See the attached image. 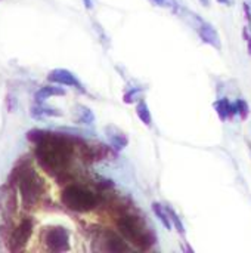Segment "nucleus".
I'll use <instances>...</instances> for the list:
<instances>
[{"instance_id":"obj_12","label":"nucleus","mask_w":251,"mask_h":253,"mask_svg":"<svg viewBox=\"0 0 251 253\" xmlns=\"http://www.w3.org/2000/svg\"><path fill=\"white\" fill-rule=\"evenodd\" d=\"M138 116H139V119L145 123V125H151V114H149V111H148V107H146V104L145 102H141L139 105H138Z\"/></svg>"},{"instance_id":"obj_5","label":"nucleus","mask_w":251,"mask_h":253,"mask_svg":"<svg viewBox=\"0 0 251 253\" xmlns=\"http://www.w3.org/2000/svg\"><path fill=\"white\" fill-rule=\"evenodd\" d=\"M33 233V219L24 218L18 227H15L7 239V249L10 252H18L24 249V246L28 243V239Z\"/></svg>"},{"instance_id":"obj_11","label":"nucleus","mask_w":251,"mask_h":253,"mask_svg":"<svg viewBox=\"0 0 251 253\" xmlns=\"http://www.w3.org/2000/svg\"><path fill=\"white\" fill-rule=\"evenodd\" d=\"M216 108L219 110V114H220V117L222 119H225L228 114H232V113H235L234 111V107L226 101V99H223V101H219L217 104H216Z\"/></svg>"},{"instance_id":"obj_7","label":"nucleus","mask_w":251,"mask_h":253,"mask_svg":"<svg viewBox=\"0 0 251 253\" xmlns=\"http://www.w3.org/2000/svg\"><path fill=\"white\" fill-rule=\"evenodd\" d=\"M64 93H65V92H64V89H61V87H55V86H43V87H40V89L36 92L34 98H36V101H37V102H41V101L47 99L49 96L64 95Z\"/></svg>"},{"instance_id":"obj_6","label":"nucleus","mask_w":251,"mask_h":253,"mask_svg":"<svg viewBox=\"0 0 251 253\" xmlns=\"http://www.w3.org/2000/svg\"><path fill=\"white\" fill-rule=\"evenodd\" d=\"M47 79L53 83H58V84H64V86H72V87H77V89H81V84L80 82L75 79V76L72 73H70L68 70H62V68H58V70H52L47 76Z\"/></svg>"},{"instance_id":"obj_13","label":"nucleus","mask_w":251,"mask_h":253,"mask_svg":"<svg viewBox=\"0 0 251 253\" xmlns=\"http://www.w3.org/2000/svg\"><path fill=\"white\" fill-rule=\"evenodd\" d=\"M201 34H203V37H204L207 42H210V43H213V44H215V43L217 44V40H219V39H217L216 33H215L210 27H204V28L201 30Z\"/></svg>"},{"instance_id":"obj_15","label":"nucleus","mask_w":251,"mask_h":253,"mask_svg":"<svg viewBox=\"0 0 251 253\" xmlns=\"http://www.w3.org/2000/svg\"><path fill=\"white\" fill-rule=\"evenodd\" d=\"M237 110L241 113V116H243V117H246V116H247V111H249V108H247V104H246V102H243V101H238V104H237Z\"/></svg>"},{"instance_id":"obj_2","label":"nucleus","mask_w":251,"mask_h":253,"mask_svg":"<svg viewBox=\"0 0 251 253\" xmlns=\"http://www.w3.org/2000/svg\"><path fill=\"white\" fill-rule=\"evenodd\" d=\"M62 203L75 212H87L96 206V197L92 191L78 187L70 185L62 193Z\"/></svg>"},{"instance_id":"obj_3","label":"nucleus","mask_w":251,"mask_h":253,"mask_svg":"<svg viewBox=\"0 0 251 253\" xmlns=\"http://www.w3.org/2000/svg\"><path fill=\"white\" fill-rule=\"evenodd\" d=\"M118 228L120 233L130 242H133L136 246L139 248H146L149 246V240L146 237V234L143 233L142 227L139 225V222L132 218V216H124L118 221Z\"/></svg>"},{"instance_id":"obj_10","label":"nucleus","mask_w":251,"mask_h":253,"mask_svg":"<svg viewBox=\"0 0 251 253\" xmlns=\"http://www.w3.org/2000/svg\"><path fill=\"white\" fill-rule=\"evenodd\" d=\"M152 211H154V212H155V215L160 218V221L163 222V225H164L167 230H170V228H172V224H170V219H172V218H169V215L164 212V209L161 208V205L154 203V205H152Z\"/></svg>"},{"instance_id":"obj_1","label":"nucleus","mask_w":251,"mask_h":253,"mask_svg":"<svg viewBox=\"0 0 251 253\" xmlns=\"http://www.w3.org/2000/svg\"><path fill=\"white\" fill-rule=\"evenodd\" d=\"M36 157L40 166L52 173L64 172L72 156V142L65 135L44 132L36 144Z\"/></svg>"},{"instance_id":"obj_16","label":"nucleus","mask_w":251,"mask_h":253,"mask_svg":"<svg viewBox=\"0 0 251 253\" xmlns=\"http://www.w3.org/2000/svg\"><path fill=\"white\" fill-rule=\"evenodd\" d=\"M154 1H157V3H160V4H164V0H154Z\"/></svg>"},{"instance_id":"obj_4","label":"nucleus","mask_w":251,"mask_h":253,"mask_svg":"<svg viewBox=\"0 0 251 253\" xmlns=\"http://www.w3.org/2000/svg\"><path fill=\"white\" fill-rule=\"evenodd\" d=\"M43 242L50 252H67L70 249V234L64 227L47 228L43 234Z\"/></svg>"},{"instance_id":"obj_9","label":"nucleus","mask_w":251,"mask_h":253,"mask_svg":"<svg viewBox=\"0 0 251 253\" xmlns=\"http://www.w3.org/2000/svg\"><path fill=\"white\" fill-rule=\"evenodd\" d=\"M31 116L36 119H41L44 116H59V113L52 108H44L43 105H34L31 108Z\"/></svg>"},{"instance_id":"obj_8","label":"nucleus","mask_w":251,"mask_h":253,"mask_svg":"<svg viewBox=\"0 0 251 253\" xmlns=\"http://www.w3.org/2000/svg\"><path fill=\"white\" fill-rule=\"evenodd\" d=\"M107 249L109 252H123V251H127V246L118 236L108 234V237H107Z\"/></svg>"},{"instance_id":"obj_14","label":"nucleus","mask_w":251,"mask_h":253,"mask_svg":"<svg viewBox=\"0 0 251 253\" xmlns=\"http://www.w3.org/2000/svg\"><path fill=\"white\" fill-rule=\"evenodd\" d=\"M92 120H93V116H92V113H90L87 108H83V113H81V119H80V122L90 123Z\"/></svg>"},{"instance_id":"obj_17","label":"nucleus","mask_w":251,"mask_h":253,"mask_svg":"<svg viewBox=\"0 0 251 253\" xmlns=\"http://www.w3.org/2000/svg\"><path fill=\"white\" fill-rule=\"evenodd\" d=\"M249 47H250V52H251V40H250V43H249Z\"/></svg>"}]
</instances>
